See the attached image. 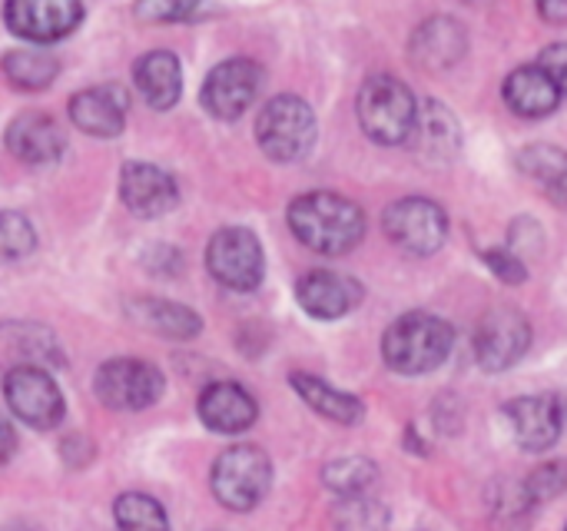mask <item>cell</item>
<instances>
[{
	"instance_id": "cell-14",
	"label": "cell",
	"mask_w": 567,
	"mask_h": 531,
	"mask_svg": "<svg viewBox=\"0 0 567 531\" xmlns=\"http://www.w3.org/2000/svg\"><path fill=\"white\" fill-rule=\"evenodd\" d=\"M120 196L140 219H159L179 203L176 180L153 163H126L120 173Z\"/></svg>"
},
{
	"instance_id": "cell-20",
	"label": "cell",
	"mask_w": 567,
	"mask_h": 531,
	"mask_svg": "<svg viewBox=\"0 0 567 531\" xmlns=\"http://www.w3.org/2000/svg\"><path fill=\"white\" fill-rule=\"evenodd\" d=\"M133 83L153 110H169V106H176V100L183 93V67H179L176 53L150 50L136 60Z\"/></svg>"
},
{
	"instance_id": "cell-12",
	"label": "cell",
	"mask_w": 567,
	"mask_h": 531,
	"mask_svg": "<svg viewBox=\"0 0 567 531\" xmlns=\"http://www.w3.org/2000/svg\"><path fill=\"white\" fill-rule=\"evenodd\" d=\"M83 20L80 0H7L3 23L27 43H53L73 33Z\"/></svg>"
},
{
	"instance_id": "cell-28",
	"label": "cell",
	"mask_w": 567,
	"mask_h": 531,
	"mask_svg": "<svg viewBox=\"0 0 567 531\" xmlns=\"http://www.w3.org/2000/svg\"><path fill=\"white\" fill-rule=\"evenodd\" d=\"M113 519L120 531H169V519L163 506L143 492H126L113 506Z\"/></svg>"
},
{
	"instance_id": "cell-15",
	"label": "cell",
	"mask_w": 567,
	"mask_h": 531,
	"mask_svg": "<svg viewBox=\"0 0 567 531\" xmlns=\"http://www.w3.org/2000/svg\"><path fill=\"white\" fill-rule=\"evenodd\" d=\"M299 306L312 319H342L352 313L362 299V286L352 276L332 273V269H312L296 286Z\"/></svg>"
},
{
	"instance_id": "cell-6",
	"label": "cell",
	"mask_w": 567,
	"mask_h": 531,
	"mask_svg": "<svg viewBox=\"0 0 567 531\" xmlns=\"http://www.w3.org/2000/svg\"><path fill=\"white\" fill-rule=\"evenodd\" d=\"M382 226H385V236L412 256H432L449 239L445 210L425 196H405L392 203L382 216Z\"/></svg>"
},
{
	"instance_id": "cell-17",
	"label": "cell",
	"mask_w": 567,
	"mask_h": 531,
	"mask_svg": "<svg viewBox=\"0 0 567 531\" xmlns=\"http://www.w3.org/2000/svg\"><path fill=\"white\" fill-rule=\"evenodd\" d=\"M63 130L47 113H20L7 126V150L27 166H50L63 156Z\"/></svg>"
},
{
	"instance_id": "cell-29",
	"label": "cell",
	"mask_w": 567,
	"mask_h": 531,
	"mask_svg": "<svg viewBox=\"0 0 567 531\" xmlns=\"http://www.w3.org/2000/svg\"><path fill=\"white\" fill-rule=\"evenodd\" d=\"M336 531H389V512L369 496H349L336 509Z\"/></svg>"
},
{
	"instance_id": "cell-4",
	"label": "cell",
	"mask_w": 567,
	"mask_h": 531,
	"mask_svg": "<svg viewBox=\"0 0 567 531\" xmlns=\"http://www.w3.org/2000/svg\"><path fill=\"white\" fill-rule=\"evenodd\" d=\"M259 150L276 163H296L302 160L316 143V113L302 96L282 93L272 96L256 123Z\"/></svg>"
},
{
	"instance_id": "cell-31",
	"label": "cell",
	"mask_w": 567,
	"mask_h": 531,
	"mask_svg": "<svg viewBox=\"0 0 567 531\" xmlns=\"http://www.w3.org/2000/svg\"><path fill=\"white\" fill-rule=\"evenodd\" d=\"M196 7H199V0H136L133 13L143 23H176V20L193 17Z\"/></svg>"
},
{
	"instance_id": "cell-34",
	"label": "cell",
	"mask_w": 567,
	"mask_h": 531,
	"mask_svg": "<svg viewBox=\"0 0 567 531\" xmlns=\"http://www.w3.org/2000/svg\"><path fill=\"white\" fill-rule=\"evenodd\" d=\"M538 63L555 76V83L561 86V93L567 96V43H551V47L538 57Z\"/></svg>"
},
{
	"instance_id": "cell-22",
	"label": "cell",
	"mask_w": 567,
	"mask_h": 531,
	"mask_svg": "<svg viewBox=\"0 0 567 531\" xmlns=\"http://www.w3.org/2000/svg\"><path fill=\"white\" fill-rule=\"evenodd\" d=\"M465 27L452 17H432L429 23L419 27L415 40H412V57L415 63L429 67V70H449L462 60L465 53Z\"/></svg>"
},
{
	"instance_id": "cell-36",
	"label": "cell",
	"mask_w": 567,
	"mask_h": 531,
	"mask_svg": "<svg viewBox=\"0 0 567 531\" xmlns=\"http://www.w3.org/2000/svg\"><path fill=\"white\" fill-rule=\"evenodd\" d=\"M0 432H3V442H7V446H3V459H10V456H13V429H10V422H3Z\"/></svg>"
},
{
	"instance_id": "cell-33",
	"label": "cell",
	"mask_w": 567,
	"mask_h": 531,
	"mask_svg": "<svg viewBox=\"0 0 567 531\" xmlns=\"http://www.w3.org/2000/svg\"><path fill=\"white\" fill-rule=\"evenodd\" d=\"M482 259H485V263H488V269H492L498 279H505V283H525V276H528L525 263H522L508 246H502V249H488Z\"/></svg>"
},
{
	"instance_id": "cell-19",
	"label": "cell",
	"mask_w": 567,
	"mask_h": 531,
	"mask_svg": "<svg viewBox=\"0 0 567 531\" xmlns=\"http://www.w3.org/2000/svg\"><path fill=\"white\" fill-rule=\"evenodd\" d=\"M502 93H505V103L518 116H528V120H538V116L555 113L558 103L565 100L561 86L555 83V76L542 63L512 70V76L505 80V90Z\"/></svg>"
},
{
	"instance_id": "cell-27",
	"label": "cell",
	"mask_w": 567,
	"mask_h": 531,
	"mask_svg": "<svg viewBox=\"0 0 567 531\" xmlns=\"http://www.w3.org/2000/svg\"><path fill=\"white\" fill-rule=\"evenodd\" d=\"M375 479H379V469H375L369 459H362V456L332 459V462L322 469V482H326L336 496H342V499H349V496H365V492L375 486Z\"/></svg>"
},
{
	"instance_id": "cell-37",
	"label": "cell",
	"mask_w": 567,
	"mask_h": 531,
	"mask_svg": "<svg viewBox=\"0 0 567 531\" xmlns=\"http://www.w3.org/2000/svg\"><path fill=\"white\" fill-rule=\"evenodd\" d=\"M561 412H565V426H567V392L561 396Z\"/></svg>"
},
{
	"instance_id": "cell-26",
	"label": "cell",
	"mask_w": 567,
	"mask_h": 531,
	"mask_svg": "<svg viewBox=\"0 0 567 531\" xmlns=\"http://www.w3.org/2000/svg\"><path fill=\"white\" fill-rule=\"evenodd\" d=\"M3 73L17 90H43L56 80L60 63L43 50H10L3 57Z\"/></svg>"
},
{
	"instance_id": "cell-30",
	"label": "cell",
	"mask_w": 567,
	"mask_h": 531,
	"mask_svg": "<svg viewBox=\"0 0 567 531\" xmlns=\"http://www.w3.org/2000/svg\"><path fill=\"white\" fill-rule=\"evenodd\" d=\"M37 236H33V226L27 223V216L20 213H3L0 216V253L3 259H20L33 249Z\"/></svg>"
},
{
	"instance_id": "cell-13",
	"label": "cell",
	"mask_w": 567,
	"mask_h": 531,
	"mask_svg": "<svg viewBox=\"0 0 567 531\" xmlns=\"http://www.w3.org/2000/svg\"><path fill=\"white\" fill-rule=\"evenodd\" d=\"M505 419L525 452H548L565 432L561 396H522L505 406Z\"/></svg>"
},
{
	"instance_id": "cell-8",
	"label": "cell",
	"mask_w": 567,
	"mask_h": 531,
	"mask_svg": "<svg viewBox=\"0 0 567 531\" xmlns=\"http://www.w3.org/2000/svg\"><path fill=\"white\" fill-rule=\"evenodd\" d=\"M163 372L143 359H110L96 369L93 392L106 409L140 412L163 396Z\"/></svg>"
},
{
	"instance_id": "cell-2",
	"label": "cell",
	"mask_w": 567,
	"mask_h": 531,
	"mask_svg": "<svg viewBox=\"0 0 567 531\" xmlns=\"http://www.w3.org/2000/svg\"><path fill=\"white\" fill-rule=\"evenodd\" d=\"M455 333L432 313H405L382 336V356L389 369L402 376H425L439 369L452 353Z\"/></svg>"
},
{
	"instance_id": "cell-11",
	"label": "cell",
	"mask_w": 567,
	"mask_h": 531,
	"mask_svg": "<svg viewBox=\"0 0 567 531\" xmlns=\"http://www.w3.org/2000/svg\"><path fill=\"white\" fill-rule=\"evenodd\" d=\"M532 349V323L525 313L502 306L482 316L475 329V359L485 372H502L512 369L515 362L525 359Z\"/></svg>"
},
{
	"instance_id": "cell-7",
	"label": "cell",
	"mask_w": 567,
	"mask_h": 531,
	"mask_svg": "<svg viewBox=\"0 0 567 531\" xmlns=\"http://www.w3.org/2000/svg\"><path fill=\"white\" fill-rule=\"evenodd\" d=\"M206 266H209L213 279L223 283L233 293H252L262 283V276H266L262 246H259L256 233L252 229H243V226L219 229L209 239Z\"/></svg>"
},
{
	"instance_id": "cell-24",
	"label": "cell",
	"mask_w": 567,
	"mask_h": 531,
	"mask_svg": "<svg viewBox=\"0 0 567 531\" xmlns=\"http://www.w3.org/2000/svg\"><path fill=\"white\" fill-rule=\"evenodd\" d=\"M130 316L143 329H150L156 336H166V339H193L203 329V323H199V316L193 309H186L179 303H166V299H150V296L133 299Z\"/></svg>"
},
{
	"instance_id": "cell-10",
	"label": "cell",
	"mask_w": 567,
	"mask_h": 531,
	"mask_svg": "<svg viewBox=\"0 0 567 531\" xmlns=\"http://www.w3.org/2000/svg\"><path fill=\"white\" fill-rule=\"evenodd\" d=\"M259 86H262V67L249 57H233L209 70L199 100L209 116L239 120L259 96Z\"/></svg>"
},
{
	"instance_id": "cell-9",
	"label": "cell",
	"mask_w": 567,
	"mask_h": 531,
	"mask_svg": "<svg viewBox=\"0 0 567 531\" xmlns=\"http://www.w3.org/2000/svg\"><path fill=\"white\" fill-rule=\"evenodd\" d=\"M3 396H7V406L10 412L30 426V429H53L60 426L63 419V396L53 382V376L33 362L27 366H17L7 372L3 379Z\"/></svg>"
},
{
	"instance_id": "cell-25",
	"label": "cell",
	"mask_w": 567,
	"mask_h": 531,
	"mask_svg": "<svg viewBox=\"0 0 567 531\" xmlns=\"http://www.w3.org/2000/svg\"><path fill=\"white\" fill-rule=\"evenodd\" d=\"M518 166L525 176H532L548 193L551 203L567 210V150L548 146V143L528 146V150H522Z\"/></svg>"
},
{
	"instance_id": "cell-39",
	"label": "cell",
	"mask_w": 567,
	"mask_h": 531,
	"mask_svg": "<svg viewBox=\"0 0 567 531\" xmlns=\"http://www.w3.org/2000/svg\"><path fill=\"white\" fill-rule=\"evenodd\" d=\"M565 531H567V529H565Z\"/></svg>"
},
{
	"instance_id": "cell-5",
	"label": "cell",
	"mask_w": 567,
	"mask_h": 531,
	"mask_svg": "<svg viewBox=\"0 0 567 531\" xmlns=\"http://www.w3.org/2000/svg\"><path fill=\"white\" fill-rule=\"evenodd\" d=\"M213 496L233 512L256 509L272 486V462L259 446H233L213 466Z\"/></svg>"
},
{
	"instance_id": "cell-23",
	"label": "cell",
	"mask_w": 567,
	"mask_h": 531,
	"mask_svg": "<svg viewBox=\"0 0 567 531\" xmlns=\"http://www.w3.org/2000/svg\"><path fill=\"white\" fill-rule=\"evenodd\" d=\"M289 386L299 392V399H302L312 412H319V416H326V419H332V422H339V426H355V422H362V416H365V409H362V402H359L355 396L332 389V386H329L326 379H319V376L292 372V376H289Z\"/></svg>"
},
{
	"instance_id": "cell-18",
	"label": "cell",
	"mask_w": 567,
	"mask_h": 531,
	"mask_svg": "<svg viewBox=\"0 0 567 531\" xmlns=\"http://www.w3.org/2000/svg\"><path fill=\"white\" fill-rule=\"evenodd\" d=\"M256 399L236 382H213L199 396V419L219 436H239L256 422Z\"/></svg>"
},
{
	"instance_id": "cell-3",
	"label": "cell",
	"mask_w": 567,
	"mask_h": 531,
	"mask_svg": "<svg viewBox=\"0 0 567 531\" xmlns=\"http://www.w3.org/2000/svg\"><path fill=\"white\" fill-rule=\"evenodd\" d=\"M359 123L369 140L382 146H399L412 140L415 120H419V103L412 90L392 76V73H375L362 83L359 90Z\"/></svg>"
},
{
	"instance_id": "cell-38",
	"label": "cell",
	"mask_w": 567,
	"mask_h": 531,
	"mask_svg": "<svg viewBox=\"0 0 567 531\" xmlns=\"http://www.w3.org/2000/svg\"><path fill=\"white\" fill-rule=\"evenodd\" d=\"M465 3H492V0H465Z\"/></svg>"
},
{
	"instance_id": "cell-16",
	"label": "cell",
	"mask_w": 567,
	"mask_h": 531,
	"mask_svg": "<svg viewBox=\"0 0 567 531\" xmlns=\"http://www.w3.org/2000/svg\"><path fill=\"white\" fill-rule=\"evenodd\" d=\"M126 110H130V96L123 86L116 83H103V86H90L70 96V120L90 133V136H116L126 123Z\"/></svg>"
},
{
	"instance_id": "cell-32",
	"label": "cell",
	"mask_w": 567,
	"mask_h": 531,
	"mask_svg": "<svg viewBox=\"0 0 567 531\" xmlns=\"http://www.w3.org/2000/svg\"><path fill=\"white\" fill-rule=\"evenodd\" d=\"M567 486V469L565 466H542L528 482H525V499L528 506H538V502H548L555 496H561Z\"/></svg>"
},
{
	"instance_id": "cell-21",
	"label": "cell",
	"mask_w": 567,
	"mask_h": 531,
	"mask_svg": "<svg viewBox=\"0 0 567 531\" xmlns=\"http://www.w3.org/2000/svg\"><path fill=\"white\" fill-rule=\"evenodd\" d=\"M412 150L429 160V163H449L458 146H462V130L458 120L435 100H429L425 106H419V120L412 130Z\"/></svg>"
},
{
	"instance_id": "cell-35",
	"label": "cell",
	"mask_w": 567,
	"mask_h": 531,
	"mask_svg": "<svg viewBox=\"0 0 567 531\" xmlns=\"http://www.w3.org/2000/svg\"><path fill=\"white\" fill-rule=\"evenodd\" d=\"M538 13L548 23H567V0H538Z\"/></svg>"
},
{
	"instance_id": "cell-1",
	"label": "cell",
	"mask_w": 567,
	"mask_h": 531,
	"mask_svg": "<svg viewBox=\"0 0 567 531\" xmlns=\"http://www.w3.org/2000/svg\"><path fill=\"white\" fill-rule=\"evenodd\" d=\"M289 229L302 246L322 256H342L352 253L365 236V213L359 203L319 190L292 200L289 206Z\"/></svg>"
}]
</instances>
